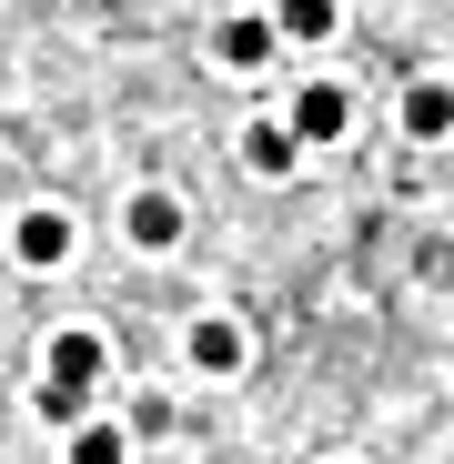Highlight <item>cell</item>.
I'll return each instance as SVG.
<instances>
[{
  "mask_svg": "<svg viewBox=\"0 0 454 464\" xmlns=\"http://www.w3.org/2000/svg\"><path fill=\"white\" fill-rule=\"evenodd\" d=\"M92 383H101V343H92V334H61L51 363H41V414H82Z\"/></svg>",
  "mask_w": 454,
  "mask_h": 464,
  "instance_id": "obj_1",
  "label": "cell"
},
{
  "mask_svg": "<svg viewBox=\"0 0 454 464\" xmlns=\"http://www.w3.org/2000/svg\"><path fill=\"white\" fill-rule=\"evenodd\" d=\"M11 243H21V263H31V273H61V263H71V212H51V202H41V212H21V222H11Z\"/></svg>",
  "mask_w": 454,
  "mask_h": 464,
  "instance_id": "obj_2",
  "label": "cell"
},
{
  "mask_svg": "<svg viewBox=\"0 0 454 464\" xmlns=\"http://www.w3.org/2000/svg\"><path fill=\"white\" fill-rule=\"evenodd\" d=\"M353 121V102H343V82H303V102H293V131L303 141H333Z\"/></svg>",
  "mask_w": 454,
  "mask_h": 464,
  "instance_id": "obj_3",
  "label": "cell"
},
{
  "mask_svg": "<svg viewBox=\"0 0 454 464\" xmlns=\"http://www.w3.org/2000/svg\"><path fill=\"white\" fill-rule=\"evenodd\" d=\"M131 243H141V253H172V243H182V202H172V192H141V202H131Z\"/></svg>",
  "mask_w": 454,
  "mask_h": 464,
  "instance_id": "obj_4",
  "label": "cell"
},
{
  "mask_svg": "<svg viewBox=\"0 0 454 464\" xmlns=\"http://www.w3.org/2000/svg\"><path fill=\"white\" fill-rule=\"evenodd\" d=\"M404 131H414V141H444V131H454V92H444V82H414V92H404Z\"/></svg>",
  "mask_w": 454,
  "mask_h": 464,
  "instance_id": "obj_5",
  "label": "cell"
},
{
  "mask_svg": "<svg viewBox=\"0 0 454 464\" xmlns=\"http://www.w3.org/2000/svg\"><path fill=\"white\" fill-rule=\"evenodd\" d=\"M293 151H303L293 121H253V131H243V162H253V172H293Z\"/></svg>",
  "mask_w": 454,
  "mask_h": 464,
  "instance_id": "obj_6",
  "label": "cell"
},
{
  "mask_svg": "<svg viewBox=\"0 0 454 464\" xmlns=\"http://www.w3.org/2000/svg\"><path fill=\"white\" fill-rule=\"evenodd\" d=\"M192 363H202V373H233V363H243V324L202 314V324H192Z\"/></svg>",
  "mask_w": 454,
  "mask_h": 464,
  "instance_id": "obj_7",
  "label": "cell"
},
{
  "mask_svg": "<svg viewBox=\"0 0 454 464\" xmlns=\"http://www.w3.org/2000/svg\"><path fill=\"white\" fill-rule=\"evenodd\" d=\"M273 41H283V21H222V61H233V71H263Z\"/></svg>",
  "mask_w": 454,
  "mask_h": 464,
  "instance_id": "obj_8",
  "label": "cell"
},
{
  "mask_svg": "<svg viewBox=\"0 0 454 464\" xmlns=\"http://www.w3.org/2000/svg\"><path fill=\"white\" fill-rule=\"evenodd\" d=\"M343 11H333V0H283V41H324Z\"/></svg>",
  "mask_w": 454,
  "mask_h": 464,
  "instance_id": "obj_9",
  "label": "cell"
},
{
  "mask_svg": "<svg viewBox=\"0 0 454 464\" xmlns=\"http://www.w3.org/2000/svg\"><path fill=\"white\" fill-rule=\"evenodd\" d=\"M71 454H82V464H111V454H121V424H82V434H71Z\"/></svg>",
  "mask_w": 454,
  "mask_h": 464,
  "instance_id": "obj_10",
  "label": "cell"
}]
</instances>
